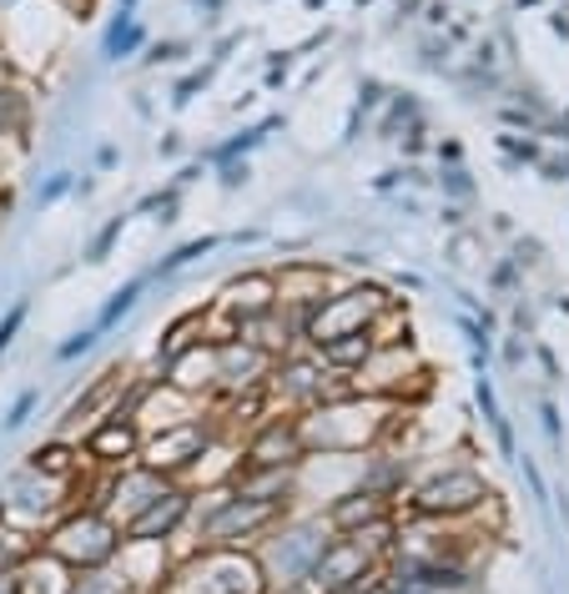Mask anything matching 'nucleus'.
<instances>
[{
	"label": "nucleus",
	"mask_w": 569,
	"mask_h": 594,
	"mask_svg": "<svg viewBox=\"0 0 569 594\" xmlns=\"http://www.w3.org/2000/svg\"><path fill=\"white\" fill-rule=\"evenodd\" d=\"M333 529L323 524V514H283L263 540L252 544L257 564L267 574V590H283V584H303L307 570L318 564V554L328 550Z\"/></svg>",
	"instance_id": "f03ea898"
},
{
	"label": "nucleus",
	"mask_w": 569,
	"mask_h": 594,
	"mask_svg": "<svg viewBox=\"0 0 569 594\" xmlns=\"http://www.w3.org/2000/svg\"><path fill=\"white\" fill-rule=\"evenodd\" d=\"M21 322H26V303H16L11 313H6V322H0V352L11 348L16 342V332H21Z\"/></svg>",
	"instance_id": "473e14b6"
},
{
	"label": "nucleus",
	"mask_w": 569,
	"mask_h": 594,
	"mask_svg": "<svg viewBox=\"0 0 569 594\" xmlns=\"http://www.w3.org/2000/svg\"><path fill=\"white\" fill-rule=\"evenodd\" d=\"M146 45V25L136 21V16H116V21L106 25V41H101V55L106 61H121V55H132Z\"/></svg>",
	"instance_id": "412c9836"
},
{
	"label": "nucleus",
	"mask_w": 569,
	"mask_h": 594,
	"mask_svg": "<svg viewBox=\"0 0 569 594\" xmlns=\"http://www.w3.org/2000/svg\"><path fill=\"white\" fill-rule=\"evenodd\" d=\"M388 308H394V297L378 283H358V287H343V293H328L318 308L307 313L303 342L307 348H323V342L348 338V332H368Z\"/></svg>",
	"instance_id": "39448f33"
},
{
	"label": "nucleus",
	"mask_w": 569,
	"mask_h": 594,
	"mask_svg": "<svg viewBox=\"0 0 569 594\" xmlns=\"http://www.w3.org/2000/svg\"><path fill=\"white\" fill-rule=\"evenodd\" d=\"M101 332L96 328H87V332H77V338H67L61 348H55V358H81V352H91V342H96Z\"/></svg>",
	"instance_id": "7c9ffc66"
},
{
	"label": "nucleus",
	"mask_w": 569,
	"mask_h": 594,
	"mask_svg": "<svg viewBox=\"0 0 569 594\" xmlns=\"http://www.w3.org/2000/svg\"><path fill=\"white\" fill-rule=\"evenodd\" d=\"M41 554L55 560L61 570H71V574L101 570V564H111L121 554V524L111 514H101L96 504H81V509H71L61 524L45 529Z\"/></svg>",
	"instance_id": "7ed1b4c3"
},
{
	"label": "nucleus",
	"mask_w": 569,
	"mask_h": 594,
	"mask_svg": "<svg viewBox=\"0 0 569 594\" xmlns=\"http://www.w3.org/2000/svg\"><path fill=\"white\" fill-rule=\"evenodd\" d=\"M172 484V479H166V473H156V469H146V463H126V469H116L106 479V484L96 489V509L101 514H111L116 519V524H126V519L132 514H142L146 504H152L156 494H162V489Z\"/></svg>",
	"instance_id": "f8f14e48"
},
{
	"label": "nucleus",
	"mask_w": 569,
	"mask_h": 594,
	"mask_svg": "<svg viewBox=\"0 0 569 594\" xmlns=\"http://www.w3.org/2000/svg\"><path fill=\"white\" fill-rule=\"evenodd\" d=\"M0 6H11V0H0Z\"/></svg>",
	"instance_id": "58836bf2"
},
{
	"label": "nucleus",
	"mask_w": 569,
	"mask_h": 594,
	"mask_svg": "<svg viewBox=\"0 0 569 594\" xmlns=\"http://www.w3.org/2000/svg\"><path fill=\"white\" fill-rule=\"evenodd\" d=\"M26 544H21V534H11V529H0V570H21V560H26Z\"/></svg>",
	"instance_id": "c85d7f7f"
},
{
	"label": "nucleus",
	"mask_w": 569,
	"mask_h": 594,
	"mask_svg": "<svg viewBox=\"0 0 569 594\" xmlns=\"http://www.w3.org/2000/svg\"><path fill=\"white\" fill-rule=\"evenodd\" d=\"M182 55H186V41H156L152 51H146V61H152V66H172Z\"/></svg>",
	"instance_id": "c756f323"
},
{
	"label": "nucleus",
	"mask_w": 569,
	"mask_h": 594,
	"mask_svg": "<svg viewBox=\"0 0 569 594\" xmlns=\"http://www.w3.org/2000/svg\"><path fill=\"white\" fill-rule=\"evenodd\" d=\"M378 570H384V564L373 560L363 544L338 540V534H333L328 550L318 554V564L307 570L303 584L313 594H363V590H373V584H378Z\"/></svg>",
	"instance_id": "6e6552de"
},
{
	"label": "nucleus",
	"mask_w": 569,
	"mask_h": 594,
	"mask_svg": "<svg viewBox=\"0 0 569 594\" xmlns=\"http://www.w3.org/2000/svg\"><path fill=\"white\" fill-rule=\"evenodd\" d=\"M192 6H202V16H217L222 11V0H192Z\"/></svg>",
	"instance_id": "4c0bfd02"
},
{
	"label": "nucleus",
	"mask_w": 569,
	"mask_h": 594,
	"mask_svg": "<svg viewBox=\"0 0 569 594\" xmlns=\"http://www.w3.org/2000/svg\"><path fill=\"white\" fill-rule=\"evenodd\" d=\"M378 519H394V499L373 494V489H343V494H333L328 504H323V524L338 534V540H348V534H358V529L378 524Z\"/></svg>",
	"instance_id": "4468645a"
},
{
	"label": "nucleus",
	"mask_w": 569,
	"mask_h": 594,
	"mask_svg": "<svg viewBox=\"0 0 569 594\" xmlns=\"http://www.w3.org/2000/svg\"><path fill=\"white\" fill-rule=\"evenodd\" d=\"M227 489L242 499H263V504L293 509L297 499V469H263V463H237L227 473Z\"/></svg>",
	"instance_id": "f3484780"
},
{
	"label": "nucleus",
	"mask_w": 569,
	"mask_h": 594,
	"mask_svg": "<svg viewBox=\"0 0 569 594\" xmlns=\"http://www.w3.org/2000/svg\"><path fill=\"white\" fill-rule=\"evenodd\" d=\"M67 594H132V580L116 570V560L101 570H77V580L67 584Z\"/></svg>",
	"instance_id": "4be33fe9"
},
{
	"label": "nucleus",
	"mask_w": 569,
	"mask_h": 594,
	"mask_svg": "<svg viewBox=\"0 0 569 594\" xmlns=\"http://www.w3.org/2000/svg\"><path fill=\"white\" fill-rule=\"evenodd\" d=\"M267 126H273V122H263V126H252V132H237V136H232V142L212 146V162H217V166L237 162V156H242V152H252V146L263 142V132H267Z\"/></svg>",
	"instance_id": "a878e982"
},
{
	"label": "nucleus",
	"mask_w": 569,
	"mask_h": 594,
	"mask_svg": "<svg viewBox=\"0 0 569 594\" xmlns=\"http://www.w3.org/2000/svg\"><path fill=\"white\" fill-rule=\"evenodd\" d=\"M26 122H31V106L21 91H0V136H21Z\"/></svg>",
	"instance_id": "b1692460"
},
{
	"label": "nucleus",
	"mask_w": 569,
	"mask_h": 594,
	"mask_svg": "<svg viewBox=\"0 0 569 594\" xmlns=\"http://www.w3.org/2000/svg\"><path fill=\"white\" fill-rule=\"evenodd\" d=\"M31 469L51 473V479H77L81 473V449H71L67 439H51V443H41V449L31 453Z\"/></svg>",
	"instance_id": "aec40b11"
},
{
	"label": "nucleus",
	"mask_w": 569,
	"mask_h": 594,
	"mask_svg": "<svg viewBox=\"0 0 569 594\" xmlns=\"http://www.w3.org/2000/svg\"><path fill=\"white\" fill-rule=\"evenodd\" d=\"M438 187L449 192V197H459V202H469V197H474V182H469V172H464L459 162H454V166H444V172H438Z\"/></svg>",
	"instance_id": "cd10ccee"
},
{
	"label": "nucleus",
	"mask_w": 569,
	"mask_h": 594,
	"mask_svg": "<svg viewBox=\"0 0 569 594\" xmlns=\"http://www.w3.org/2000/svg\"><path fill=\"white\" fill-rule=\"evenodd\" d=\"M212 358H217V383H212V393H222V403L252 393V388H263L267 373H273V358L242 338H212Z\"/></svg>",
	"instance_id": "9b49d317"
},
{
	"label": "nucleus",
	"mask_w": 569,
	"mask_h": 594,
	"mask_svg": "<svg viewBox=\"0 0 569 594\" xmlns=\"http://www.w3.org/2000/svg\"><path fill=\"white\" fill-rule=\"evenodd\" d=\"M237 463H263V469H303L307 463V443L297 429V413H263L252 423V433L242 439V459Z\"/></svg>",
	"instance_id": "1a4fd4ad"
},
{
	"label": "nucleus",
	"mask_w": 569,
	"mask_h": 594,
	"mask_svg": "<svg viewBox=\"0 0 569 594\" xmlns=\"http://www.w3.org/2000/svg\"><path fill=\"white\" fill-rule=\"evenodd\" d=\"M212 247H217V237H197V243H186V247H176L172 257H162L156 263V277H172V273H182L186 263H197V257H207Z\"/></svg>",
	"instance_id": "393cba45"
},
{
	"label": "nucleus",
	"mask_w": 569,
	"mask_h": 594,
	"mask_svg": "<svg viewBox=\"0 0 569 594\" xmlns=\"http://www.w3.org/2000/svg\"><path fill=\"white\" fill-rule=\"evenodd\" d=\"M394 408L398 403H384V398H368V393H338V398H328V403L297 413L307 459H313V453L378 449V439H384L388 423H394Z\"/></svg>",
	"instance_id": "f257e3e1"
},
{
	"label": "nucleus",
	"mask_w": 569,
	"mask_h": 594,
	"mask_svg": "<svg viewBox=\"0 0 569 594\" xmlns=\"http://www.w3.org/2000/svg\"><path fill=\"white\" fill-rule=\"evenodd\" d=\"M283 514V504H263V499H242L222 489L197 514V550H252Z\"/></svg>",
	"instance_id": "20e7f679"
},
{
	"label": "nucleus",
	"mask_w": 569,
	"mask_h": 594,
	"mask_svg": "<svg viewBox=\"0 0 569 594\" xmlns=\"http://www.w3.org/2000/svg\"><path fill=\"white\" fill-rule=\"evenodd\" d=\"M87 459L101 469H126L142 459V423L136 419H96V429L87 433Z\"/></svg>",
	"instance_id": "2eb2a0df"
},
{
	"label": "nucleus",
	"mask_w": 569,
	"mask_h": 594,
	"mask_svg": "<svg viewBox=\"0 0 569 594\" xmlns=\"http://www.w3.org/2000/svg\"><path fill=\"white\" fill-rule=\"evenodd\" d=\"M142 287H146V277H136V283H126V287H121V293H111V303H106V308H101V318H96V332H111V328H116V322L136 308V297H142Z\"/></svg>",
	"instance_id": "5701e85b"
},
{
	"label": "nucleus",
	"mask_w": 569,
	"mask_h": 594,
	"mask_svg": "<svg viewBox=\"0 0 569 594\" xmlns=\"http://www.w3.org/2000/svg\"><path fill=\"white\" fill-rule=\"evenodd\" d=\"M121 383H126V378H121V368H106V373H101L96 383H91L87 393L77 398V403H71V413H67V429H77V423H91V419H96V413H101V419H106L111 408H116Z\"/></svg>",
	"instance_id": "a211bd4d"
},
{
	"label": "nucleus",
	"mask_w": 569,
	"mask_h": 594,
	"mask_svg": "<svg viewBox=\"0 0 569 594\" xmlns=\"http://www.w3.org/2000/svg\"><path fill=\"white\" fill-rule=\"evenodd\" d=\"M212 443H217V429H212L207 419H186V423H172V429H162V433H146L142 459L136 463H146V469L176 479V473L197 469V463L212 453Z\"/></svg>",
	"instance_id": "0eeeda50"
},
{
	"label": "nucleus",
	"mask_w": 569,
	"mask_h": 594,
	"mask_svg": "<svg viewBox=\"0 0 569 594\" xmlns=\"http://www.w3.org/2000/svg\"><path fill=\"white\" fill-rule=\"evenodd\" d=\"M67 192H71V172H55L51 182L41 187V207H45V202H55V197H67Z\"/></svg>",
	"instance_id": "72a5a7b5"
},
{
	"label": "nucleus",
	"mask_w": 569,
	"mask_h": 594,
	"mask_svg": "<svg viewBox=\"0 0 569 594\" xmlns=\"http://www.w3.org/2000/svg\"><path fill=\"white\" fill-rule=\"evenodd\" d=\"M192 509H197V494L172 479V484H166L162 494L142 509V514H132L126 524H121V540L126 544H166V540H176V534L186 529Z\"/></svg>",
	"instance_id": "9d476101"
},
{
	"label": "nucleus",
	"mask_w": 569,
	"mask_h": 594,
	"mask_svg": "<svg viewBox=\"0 0 569 594\" xmlns=\"http://www.w3.org/2000/svg\"><path fill=\"white\" fill-rule=\"evenodd\" d=\"M121 227H126V217H111V222H106V227H101V232H96V243H91V247H87V263H106V253H111V247H116Z\"/></svg>",
	"instance_id": "bb28decb"
},
{
	"label": "nucleus",
	"mask_w": 569,
	"mask_h": 594,
	"mask_svg": "<svg viewBox=\"0 0 569 594\" xmlns=\"http://www.w3.org/2000/svg\"><path fill=\"white\" fill-rule=\"evenodd\" d=\"M41 403V393H35V388H26L21 398H16V408H11V419H6V429H21L26 419H31V408Z\"/></svg>",
	"instance_id": "2f4dec72"
},
{
	"label": "nucleus",
	"mask_w": 569,
	"mask_h": 594,
	"mask_svg": "<svg viewBox=\"0 0 569 594\" xmlns=\"http://www.w3.org/2000/svg\"><path fill=\"white\" fill-rule=\"evenodd\" d=\"M373 348H378V338H373V328H368V332L333 338V342H323V348H313V352H318L323 368H333V373H358V368L373 358Z\"/></svg>",
	"instance_id": "6ab92c4d"
},
{
	"label": "nucleus",
	"mask_w": 569,
	"mask_h": 594,
	"mask_svg": "<svg viewBox=\"0 0 569 594\" xmlns=\"http://www.w3.org/2000/svg\"><path fill=\"white\" fill-rule=\"evenodd\" d=\"M267 308H277L273 273H242V277H232V283L222 287V297H217V313L232 322V332H237L247 318L267 313Z\"/></svg>",
	"instance_id": "dca6fc26"
},
{
	"label": "nucleus",
	"mask_w": 569,
	"mask_h": 594,
	"mask_svg": "<svg viewBox=\"0 0 569 594\" xmlns=\"http://www.w3.org/2000/svg\"><path fill=\"white\" fill-rule=\"evenodd\" d=\"M77 484V479H51V473H41V469H31L26 463V473H16V484H11V514L21 519L26 529H41V519H51L55 509L67 504V489Z\"/></svg>",
	"instance_id": "ddd939ff"
},
{
	"label": "nucleus",
	"mask_w": 569,
	"mask_h": 594,
	"mask_svg": "<svg viewBox=\"0 0 569 594\" xmlns=\"http://www.w3.org/2000/svg\"><path fill=\"white\" fill-rule=\"evenodd\" d=\"M247 176H252V172H247V162H242V166H237V162H227V166H222V187L237 192L242 182H247Z\"/></svg>",
	"instance_id": "c9c22d12"
},
{
	"label": "nucleus",
	"mask_w": 569,
	"mask_h": 594,
	"mask_svg": "<svg viewBox=\"0 0 569 594\" xmlns=\"http://www.w3.org/2000/svg\"><path fill=\"white\" fill-rule=\"evenodd\" d=\"M0 594H26L21 570H0Z\"/></svg>",
	"instance_id": "e433bc0d"
},
{
	"label": "nucleus",
	"mask_w": 569,
	"mask_h": 594,
	"mask_svg": "<svg viewBox=\"0 0 569 594\" xmlns=\"http://www.w3.org/2000/svg\"><path fill=\"white\" fill-rule=\"evenodd\" d=\"M202 86H207V71H197V76H186V81H182V86H176V96H172V101H176V106H186V101L197 96V91H202Z\"/></svg>",
	"instance_id": "f704fd0d"
},
{
	"label": "nucleus",
	"mask_w": 569,
	"mask_h": 594,
	"mask_svg": "<svg viewBox=\"0 0 569 594\" xmlns=\"http://www.w3.org/2000/svg\"><path fill=\"white\" fill-rule=\"evenodd\" d=\"M489 504H494V489L484 484V473L464 469V463H454L444 473H428L424 484L408 494V514L428 519V524H454V519L484 514Z\"/></svg>",
	"instance_id": "423d86ee"
}]
</instances>
